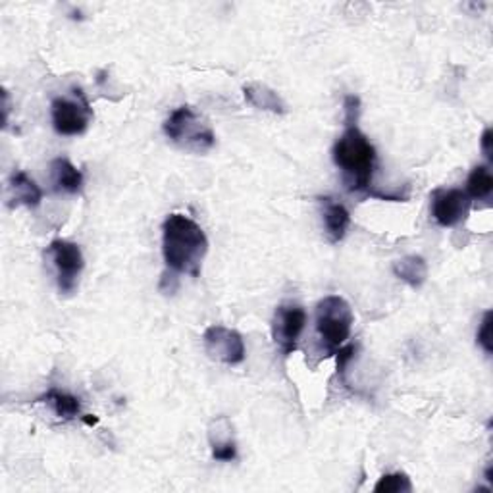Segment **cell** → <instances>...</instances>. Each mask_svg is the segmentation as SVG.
<instances>
[{"label":"cell","instance_id":"cell-9","mask_svg":"<svg viewBox=\"0 0 493 493\" xmlns=\"http://www.w3.org/2000/svg\"><path fill=\"white\" fill-rule=\"evenodd\" d=\"M472 199L463 189H438L431 195V218L440 227H455L466 220Z\"/></svg>","mask_w":493,"mask_h":493},{"label":"cell","instance_id":"cell-4","mask_svg":"<svg viewBox=\"0 0 493 493\" xmlns=\"http://www.w3.org/2000/svg\"><path fill=\"white\" fill-rule=\"evenodd\" d=\"M353 322V308L340 295L324 297L316 305V332L330 353H335L345 345L351 335Z\"/></svg>","mask_w":493,"mask_h":493},{"label":"cell","instance_id":"cell-15","mask_svg":"<svg viewBox=\"0 0 493 493\" xmlns=\"http://www.w3.org/2000/svg\"><path fill=\"white\" fill-rule=\"evenodd\" d=\"M243 94L249 104H252L259 111H268L274 114H283L285 112V104L282 97L274 89H270L264 83H249V86L243 87Z\"/></svg>","mask_w":493,"mask_h":493},{"label":"cell","instance_id":"cell-10","mask_svg":"<svg viewBox=\"0 0 493 493\" xmlns=\"http://www.w3.org/2000/svg\"><path fill=\"white\" fill-rule=\"evenodd\" d=\"M8 195H10V207L37 209L43 201L41 187L35 184L23 170H16L10 176Z\"/></svg>","mask_w":493,"mask_h":493},{"label":"cell","instance_id":"cell-13","mask_svg":"<svg viewBox=\"0 0 493 493\" xmlns=\"http://www.w3.org/2000/svg\"><path fill=\"white\" fill-rule=\"evenodd\" d=\"M51 174H53V184L56 191H64L70 195H78L83 189V174L81 170L71 164L68 159H54L51 164Z\"/></svg>","mask_w":493,"mask_h":493},{"label":"cell","instance_id":"cell-18","mask_svg":"<svg viewBox=\"0 0 493 493\" xmlns=\"http://www.w3.org/2000/svg\"><path fill=\"white\" fill-rule=\"evenodd\" d=\"M405 491H413L411 478H408L405 472L383 474L378 480V484L374 486V493H405Z\"/></svg>","mask_w":493,"mask_h":493},{"label":"cell","instance_id":"cell-20","mask_svg":"<svg viewBox=\"0 0 493 493\" xmlns=\"http://www.w3.org/2000/svg\"><path fill=\"white\" fill-rule=\"evenodd\" d=\"M480 147H482L484 156L491 162L493 160V131H491V127L484 129L482 139H480Z\"/></svg>","mask_w":493,"mask_h":493},{"label":"cell","instance_id":"cell-1","mask_svg":"<svg viewBox=\"0 0 493 493\" xmlns=\"http://www.w3.org/2000/svg\"><path fill=\"white\" fill-rule=\"evenodd\" d=\"M343 111L345 129L333 145V162L341 170L343 184L349 193H370L374 197L372 179H374L378 154L374 145L365 136V131L358 127L360 99L357 94H347Z\"/></svg>","mask_w":493,"mask_h":493},{"label":"cell","instance_id":"cell-12","mask_svg":"<svg viewBox=\"0 0 493 493\" xmlns=\"http://www.w3.org/2000/svg\"><path fill=\"white\" fill-rule=\"evenodd\" d=\"M209 440H210V449H212V459L220 461V463H232L237 459V443L232 434V426L224 418L214 420L210 431H209Z\"/></svg>","mask_w":493,"mask_h":493},{"label":"cell","instance_id":"cell-8","mask_svg":"<svg viewBox=\"0 0 493 493\" xmlns=\"http://www.w3.org/2000/svg\"><path fill=\"white\" fill-rule=\"evenodd\" d=\"M307 326V312L299 305H280L274 312L272 338L283 357L297 351L300 333Z\"/></svg>","mask_w":493,"mask_h":493},{"label":"cell","instance_id":"cell-19","mask_svg":"<svg viewBox=\"0 0 493 493\" xmlns=\"http://www.w3.org/2000/svg\"><path fill=\"white\" fill-rule=\"evenodd\" d=\"M491 328H493V312L486 310L482 324H480L478 333H476V341H478L480 347L484 349L486 355L493 353V332H491Z\"/></svg>","mask_w":493,"mask_h":493},{"label":"cell","instance_id":"cell-3","mask_svg":"<svg viewBox=\"0 0 493 493\" xmlns=\"http://www.w3.org/2000/svg\"><path fill=\"white\" fill-rule=\"evenodd\" d=\"M164 134L179 149L202 154L216 145V136L210 124L193 106H177L164 122Z\"/></svg>","mask_w":493,"mask_h":493},{"label":"cell","instance_id":"cell-17","mask_svg":"<svg viewBox=\"0 0 493 493\" xmlns=\"http://www.w3.org/2000/svg\"><path fill=\"white\" fill-rule=\"evenodd\" d=\"M493 191V176L488 166H476L466 179L464 193L471 199H488Z\"/></svg>","mask_w":493,"mask_h":493},{"label":"cell","instance_id":"cell-5","mask_svg":"<svg viewBox=\"0 0 493 493\" xmlns=\"http://www.w3.org/2000/svg\"><path fill=\"white\" fill-rule=\"evenodd\" d=\"M78 99H64L58 97L51 104V118L53 127L58 136L64 137H78L89 129L93 119V111L79 89L76 91Z\"/></svg>","mask_w":493,"mask_h":493},{"label":"cell","instance_id":"cell-11","mask_svg":"<svg viewBox=\"0 0 493 493\" xmlns=\"http://www.w3.org/2000/svg\"><path fill=\"white\" fill-rule=\"evenodd\" d=\"M322 204V216H324V232L328 235L330 243H340L351 226V214L345 209V204L335 202L330 197L318 199Z\"/></svg>","mask_w":493,"mask_h":493},{"label":"cell","instance_id":"cell-7","mask_svg":"<svg viewBox=\"0 0 493 493\" xmlns=\"http://www.w3.org/2000/svg\"><path fill=\"white\" fill-rule=\"evenodd\" d=\"M202 343H204V351L212 358L218 360V363L226 366H237L245 360V341L242 338V333L220 326H209L202 333Z\"/></svg>","mask_w":493,"mask_h":493},{"label":"cell","instance_id":"cell-2","mask_svg":"<svg viewBox=\"0 0 493 493\" xmlns=\"http://www.w3.org/2000/svg\"><path fill=\"white\" fill-rule=\"evenodd\" d=\"M207 252V234L195 220L184 214L168 216L162 226V255L168 270L199 278Z\"/></svg>","mask_w":493,"mask_h":493},{"label":"cell","instance_id":"cell-21","mask_svg":"<svg viewBox=\"0 0 493 493\" xmlns=\"http://www.w3.org/2000/svg\"><path fill=\"white\" fill-rule=\"evenodd\" d=\"M81 418H83V423L89 424V426H93V424H97V423H99V418H91V416H81Z\"/></svg>","mask_w":493,"mask_h":493},{"label":"cell","instance_id":"cell-6","mask_svg":"<svg viewBox=\"0 0 493 493\" xmlns=\"http://www.w3.org/2000/svg\"><path fill=\"white\" fill-rule=\"evenodd\" d=\"M46 255L51 257L53 267L56 270L60 293H74L83 267H86L79 245L74 242H68V239H54V242H51V245L46 247Z\"/></svg>","mask_w":493,"mask_h":493},{"label":"cell","instance_id":"cell-14","mask_svg":"<svg viewBox=\"0 0 493 493\" xmlns=\"http://www.w3.org/2000/svg\"><path fill=\"white\" fill-rule=\"evenodd\" d=\"M393 274L395 278H399L407 285H411L413 290H420L428 278V264L423 257L407 255L393 262Z\"/></svg>","mask_w":493,"mask_h":493},{"label":"cell","instance_id":"cell-16","mask_svg":"<svg viewBox=\"0 0 493 493\" xmlns=\"http://www.w3.org/2000/svg\"><path fill=\"white\" fill-rule=\"evenodd\" d=\"M37 401L49 405L54 411V415L62 420H71L79 416L81 413V401L78 397L56 388H51L49 391L43 393Z\"/></svg>","mask_w":493,"mask_h":493}]
</instances>
